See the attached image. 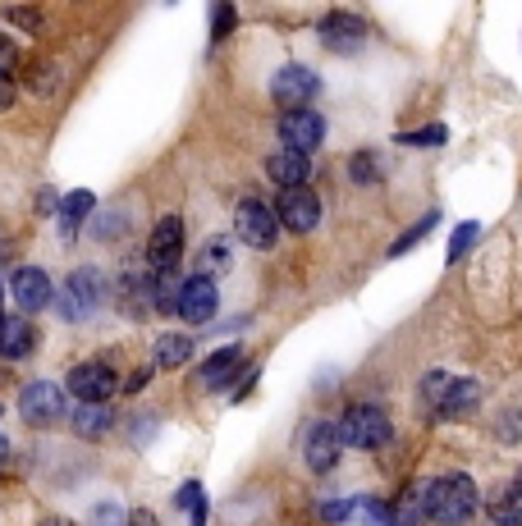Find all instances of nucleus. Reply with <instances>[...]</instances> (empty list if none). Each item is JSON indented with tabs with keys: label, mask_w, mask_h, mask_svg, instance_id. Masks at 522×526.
Segmentation results:
<instances>
[{
	"label": "nucleus",
	"mask_w": 522,
	"mask_h": 526,
	"mask_svg": "<svg viewBox=\"0 0 522 526\" xmlns=\"http://www.w3.org/2000/svg\"><path fill=\"white\" fill-rule=\"evenodd\" d=\"M477 504H481L477 481H472V476H463V472L435 476V481L426 485V522L463 526V522H472Z\"/></svg>",
	"instance_id": "1"
},
{
	"label": "nucleus",
	"mask_w": 522,
	"mask_h": 526,
	"mask_svg": "<svg viewBox=\"0 0 522 526\" xmlns=\"http://www.w3.org/2000/svg\"><path fill=\"white\" fill-rule=\"evenodd\" d=\"M339 440L353 449H381V444H390V417L371 403H353L339 417Z\"/></svg>",
	"instance_id": "2"
},
{
	"label": "nucleus",
	"mask_w": 522,
	"mask_h": 526,
	"mask_svg": "<svg viewBox=\"0 0 522 526\" xmlns=\"http://www.w3.org/2000/svg\"><path fill=\"white\" fill-rule=\"evenodd\" d=\"M106 302V280H101L92 266L74 270L65 280V298H60V312H65V321H83V316H92Z\"/></svg>",
	"instance_id": "3"
},
{
	"label": "nucleus",
	"mask_w": 522,
	"mask_h": 526,
	"mask_svg": "<svg viewBox=\"0 0 522 526\" xmlns=\"http://www.w3.org/2000/svg\"><path fill=\"white\" fill-rule=\"evenodd\" d=\"M234 234H239L248 247H271L275 234H280L275 206L261 202V197H248V202H239V211H234Z\"/></svg>",
	"instance_id": "4"
},
{
	"label": "nucleus",
	"mask_w": 522,
	"mask_h": 526,
	"mask_svg": "<svg viewBox=\"0 0 522 526\" xmlns=\"http://www.w3.org/2000/svg\"><path fill=\"white\" fill-rule=\"evenodd\" d=\"M321 92V78L312 74L307 65H289V69H280L275 74V83H271V97H275V106L289 115V110H307V101Z\"/></svg>",
	"instance_id": "5"
},
{
	"label": "nucleus",
	"mask_w": 522,
	"mask_h": 526,
	"mask_svg": "<svg viewBox=\"0 0 522 526\" xmlns=\"http://www.w3.org/2000/svg\"><path fill=\"white\" fill-rule=\"evenodd\" d=\"M19 412L28 426H51V421L65 417V394H60V385H51V380H33V385H23V394H19Z\"/></svg>",
	"instance_id": "6"
},
{
	"label": "nucleus",
	"mask_w": 522,
	"mask_h": 526,
	"mask_svg": "<svg viewBox=\"0 0 522 526\" xmlns=\"http://www.w3.org/2000/svg\"><path fill=\"white\" fill-rule=\"evenodd\" d=\"M326 138V119L316 115V110H289L280 115V142L284 151H298V156H312Z\"/></svg>",
	"instance_id": "7"
},
{
	"label": "nucleus",
	"mask_w": 522,
	"mask_h": 526,
	"mask_svg": "<svg viewBox=\"0 0 522 526\" xmlns=\"http://www.w3.org/2000/svg\"><path fill=\"white\" fill-rule=\"evenodd\" d=\"M179 257H184V220L165 215V220H156L152 238H147V266H152V275H161V270H174Z\"/></svg>",
	"instance_id": "8"
},
{
	"label": "nucleus",
	"mask_w": 522,
	"mask_h": 526,
	"mask_svg": "<svg viewBox=\"0 0 522 526\" xmlns=\"http://www.w3.org/2000/svg\"><path fill=\"white\" fill-rule=\"evenodd\" d=\"M275 220L294 234H312L316 220H321V202H316L312 188H284L280 202H275Z\"/></svg>",
	"instance_id": "9"
},
{
	"label": "nucleus",
	"mask_w": 522,
	"mask_h": 526,
	"mask_svg": "<svg viewBox=\"0 0 522 526\" xmlns=\"http://www.w3.org/2000/svg\"><path fill=\"white\" fill-rule=\"evenodd\" d=\"M69 394L78 398V403H106L110 394H115V371L101 362H83L69 371Z\"/></svg>",
	"instance_id": "10"
},
{
	"label": "nucleus",
	"mask_w": 522,
	"mask_h": 526,
	"mask_svg": "<svg viewBox=\"0 0 522 526\" xmlns=\"http://www.w3.org/2000/svg\"><path fill=\"white\" fill-rule=\"evenodd\" d=\"M216 280H207V275H193V280H184V293H179V316H184L188 325H207L211 316H216Z\"/></svg>",
	"instance_id": "11"
},
{
	"label": "nucleus",
	"mask_w": 522,
	"mask_h": 526,
	"mask_svg": "<svg viewBox=\"0 0 522 526\" xmlns=\"http://www.w3.org/2000/svg\"><path fill=\"white\" fill-rule=\"evenodd\" d=\"M321 37H326L330 51L353 55V51H362V42H367V23H362L358 14L335 10V14H326V19H321Z\"/></svg>",
	"instance_id": "12"
},
{
	"label": "nucleus",
	"mask_w": 522,
	"mask_h": 526,
	"mask_svg": "<svg viewBox=\"0 0 522 526\" xmlns=\"http://www.w3.org/2000/svg\"><path fill=\"white\" fill-rule=\"evenodd\" d=\"M10 293H14V302H19L23 312H42V307H51V302H55L51 280H46V270H37V266L14 270Z\"/></svg>",
	"instance_id": "13"
},
{
	"label": "nucleus",
	"mask_w": 522,
	"mask_h": 526,
	"mask_svg": "<svg viewBox=\"0 0 522 526\" xmlns=\"http://www.w3.org/2000/svg\"><path fill=\"white\" fill-rule=\"evenodd\" d=\"M303 453H307V467H312V472H335L339 453H344V440H339V426H330V421L312 426V430H307Z\"/></svg>",
	"instance_id": "14"
},
{
	"label": "nucleus",
	"mask_w": 522,
	"mask_h": 526,
	"mask_svg": "<svg viewBox=\"0 0 522 526\" xmlns=\"http://www.w3.org/2000/svg\"><path fill=\"white\" fill-rule=\"evenodd\" d=\"M266 174H271L280 188H307L312 179V156H298V151H275L271 161H266Z\"/></svg>",
	"instance_id": "15"
},
{
	"label": "nucleus",
	"mask_w": 522,
	"mask_h": 526,
	"mask_svg": "<svg viewBox=\"0 0 522 526\" xmlns=\"http://www.w3.org/2000/svg\"><path fill=\"white\" fill-rule=\"evenodd\" d=\"M33 344H37V334L23 316H0V357L19 362V357L33 353Z\"/></svg>",
	"instance_id": "16"
},
{
	"label": "nucleus",
	"mask_w": 522,
	"mask_h": 526,
	"mask_svg": "<svg viewBox=\"0 0 522 526\" xmlns=\"http://www.w3.org/2000/svg\"><path fill=\"white\" fill-rule=\"evenodd\" d=\"M110 426H115V417H110L106 403H78V412H74V430L83 435V440H101V435H106Z\"/></svg>",
	"instance_id": "17"
},
{
	"label": "nucleus",
	"mask_w": 522,
	"mask_h": 526,
	"mask_svg": "<svg viewBox=\"0 0 522 526\" xmlns=\"http://www.w3.org/2000/svg\"><path fill=\"white\" fill-rule=\"evenodd\" d=\"M239 366H243V353H239V348H225V353H216L207 366H202V385H207V389H225L229 380L239 376Z\"/></svg>",
	"instance_id": "18"
},
{
	"label": "nucleus",
	"mask_w": 522,
	"mask_h": 526,
	"mask_svg": "<svg viewBox=\"0 0 522 526\" xmlns=\"http://www.w3.org/2000/svg\"><path fill=\"white\" fill-rule=\"evenodd\" d=\"M477 403H481V385H477V380H454L449 394H445V403H440V417H468Z\"/></svg>",
	"instance_id": "19"
},
{
	"label": "nucleus",
	"mask_w": 522,
	"mask_h": 526,
	"mask_svg": "<svg viewBox=\"0 0 522 526\" xmlns=\"http://www.w3.org/2000/svg\"><path fill=\"white\" fill-rule=\"evenodd\" d=\"M179 293H184L179 270H161V275H152V307H156V312H174V316H179Z\"/></svg>",
	"instance_id": "20"
},
{
	"label": "nucleus",
	"mask_w": 522,
	"mask_h": 526,
	"mask_svg": "<svg viewBox=\"0 0 522 526\" xmlns=\"http://www.w3.org/2000/svg\"><path fill=\"white\" fill-rule=\"evenodd\" d=\"M390 526H422L426 522V494L417 490H403L399 499L390 504V517H385Z\"/></svg>",
	"instance_id": "21"
},
{
	"label": "nucleus",
	"mask_w": 522,
	"mask_h": 526,
	"mask_svg": "<svg viewBox=\"0 0 522 526\" xmlns=\"http://www.w3.org/2000/svg\"><path fill=\"white\" fill-rule=\"evenodd\" d=\"M188 357H193V339L188 334H161L156 339V366H188Z\"/></svg>",
	"instance_id": "22"
},
{
	"label": "nucleus",
	"mask_w": 522,
	"mask_h": 526,
	"mask_svg": "<svg viewBox=\"0 0 522 526\" xmlns=\"http://www.w3.org/2000/svg\"><path fill=\"white\" fill-rule=\"evenodd\" d=\"M92 206H97V197L87 193V188H83V193H69L65 202H60V229H65V238L83 225L87 215H92Z\"/></svg>",
	"instance_id": "23"
},
{
	"label": "nucleus",
	"mask_w": 522,
	"mask_h": 526,
	"mask_svg": "<svg viewBox=\"0 0 522 526\" xmlns=\"http://www.w3.org/2000/svg\"><path fill=\"white\" fill-rule=\"evenodd\" d=\"M229 261H234V247L225 243V238H211L207 247H202V275H216V270H229Z\"/></svg>",
	"instance_id": "24"
},
{
	"label": "nucleus",
	"mask_w": 522,
	"mask_h": 526,
	"mask_svg": "<svg viewBox=\"0 0 522 526\" xmlns=\"http://www.w3.org/2000/svg\"><path fill=\"white\" fill-rule=\"evenodd\" d=\"M481 238V225L477 220H468V225H458L454 229V238H449V261H458V257H468V247Z\"/></svg>",
	"instance_id": "25"
},
{
	"label": "nucleus",
	"mask_w": 522,
	"mask_h": 526,
	"mask_svg": "<svg viewBox=\"0 0 522 526\" xmlns=\"http://www.w3.org/2000/svg\"><path fill=\"white\" fill-rule=\"evenodd\" d=\"M449 385H454V380H449V376H440V371H435V376H426V380H422V403H426V408H431V412H440V403H445Z\"/></svg>",
	"instance_id": "26"
},
{
	"label": "nucleus",
	"mask_w": 522,
	"mask_h": 526,
	"mask_svg": "<svg viewBox=\"0 0 522 526\" xmlns=\"http://www.w3.org/2000/svg\"><path fill=\"white\" fill-rule=\"evenodd\" d=\"M445 142V124H431V129L417 133H399V147H440Z\"/></svg>",
	"instance_id": "27"
},
{
	"label": "nucleus",
	"mask_w": 522,
	"mask_h": 526,
	"mask_svg": "<svg viewBox=\"0 0 522 526\" xmlns=\"http://www.w3.org/2000/svg\"><path fill=\"white\" fill-rule=\"evenodd\" d=\"M348 170H353V183H376L381 179V165H376V156H367V151H358Z\"/></svg>",
	"instance_id": "28"
},
{
	"label": "nucleus",
	"mask_w": 522,
	"mask_h": 526,
	"mask_svg": "<svg viewBox=\"0 0 522 526\" xmlns=\"http://www.w3.org/2000/svg\"><path fill=\"white\" fill-rule=\"evenodd\" d=\"M435 220H440V215H426V220H422V225L413 229V234H403L399 243H394V252H390V257H403V252H408V247H413V243H422V238H426V234H431V229H435Z\"/></svg>",
	"instance_id": "29"
},
{
	"label": "nucleus",
	"mask_w": 522,
	"mask_h": 526,
	"mask_svg": "<svg viewBox=\"0 0 522 526\" xmlns=\"http://www.w3.org/2000/svg\"><path fill=\"white\" fill-rule=\"evenodd\" d=\"M495 517H500V526H522V490H518V494H509V499L500 504V513H495Z\"/></svg>",
	"instance_id": "30"
},
{
	"label": "nucleus",
	"mask_w": 522,
	"mask_h": 526,
	"mask_svg": "<svg viewBox=\"0 0 522 526\" xmlns=\"http://www.w3.org/2000/svg\"><path fill=\"white\" fill-rule=\"evenodd\" d=\"M92 522L97 526H124V508L120 504H101V508H92Z\"/></svg>",
	"instance_id": "31"
},
{
	"label": "nucleus",
	"mask_w": 522,
	"mask_h": 526,
	"mask_svg": "<svg viewBox=\"0 0 522 526\" xmlns=\"http://www.w3.org/2000/svg\"><path fill=\"white\" fill-rule=\"evenodd\" d=\"M14 65H19V46L0 33V74H14Z\"/></svg>",
	"instance_id": "32"
},
{
	"label": "nucleus",
	"mask_w": 522,
	"mask_h": 526,
	"mask_svg": "<svg viewBox=\"0 0 522 526\" xmlns=\"http://www.w3.org/2000/svg\"><path fill=\"white\" fill-rule=\"evenodd\" d=\"M124 234V215H101V225H97V238H120Z\"/></svg>",
	"instance_id": "33"
},
{
	"label": "nucleus",
	"mask_w": 522,
	"mask_h": 526,
	"mask_svg": "<svg viewBox=\"0 0 522 526\" xmlns=\"http://www.w3.org/2000/svg\"><path fill=\"white\" fill-rule=\"evenodd\" d=\"M229 28H234V10H229V5H220V10H216V28H211V42H220Z\"/></svg>",
	"instance_id": "34"
},
{
	"label": "nucleus",
	"mask_w": 522,
	"mask_h": 526,
	"mask_svg": "<svg viewBox=\"0 0 522 526\" xmlns=\"http://www.w3.org/2000/svg\"><path fill=\"white\" fill-rule=\"evenodd\" d=\"M10 101H14V78L0 74V110H10Z\"/></svg>",
	"instance_id": "35"
},
{
	"label": "nucleus",
	"mask_w": 522,
	"mask_h": 526,
	"mask_svg": "<svg viewBox=\"0 0 522 526\" xmlns=\"http://www.w3.org/2000/svg\"><path fill=\"white\" fill-rule=\"evenodd\" d=\"M321 517H326V522H344V517H348V504H326V513H321Z\"/></svg>",
	"instance_id": "36"
},
{
	"label": "nucleus",
	"mask_w": 522,
	"mask_h": 526,
	"mask_svg": "<svg viewBox=\"0 0 522 526\" xmlns=\"http://www.w3.org/2000/svg\"><path fill=\"white\" fill-rule=\"evenodd\" d=\"M5 462H10V440L0 435V467H5Z\"/></svg>",
	"instance_id": "37"
},
{
	"label": "nucleus",
	"mask_w": 522,
	"mask_h": 526,
	"mask_svg": "<svg viewBox=\"0 0 522 526\" xmlns=\"http://www.w3.org/2000/svg\"><path fill=\"white\" fill-rule=\"evenodd\" d=\"M518 490H522V472H518Z\"/></svg>",
	"instance_id": "38"
},
{
	"label": "nucleus",
	"mask_w": 522,
	"mask_h": 526,
	"mask_svg": "<svg viewBox=\"0 0 522 526\" xmlns=\"http://www.w3.org/2000/svg\"><path fill=\"white\" fill-rule=\"evenodd\" d=\"M0 417H5V408H0Z\"/></svg>",
	"instance_id": "39"
},
{
	"label": "nucleus",
	"mask_w": 522,
	"mask_h": 526,
	"mask_svg": "<svg viewBox=\"0 0 522 526\" xmlns=\"http://www.w3.org/2000/svg\"><path fill=\"white\" fill-rule=\"evenodd\" d=\"M0 298H5V293H0Z\"/></svg>",
	"instance_id": "40"
},
{
	"label": "nucleus",
	"mask_w": 522,
	"mask_h": 526,
	"mask_svg": "<svg viewBox=\"0 0 522 526\" xmlns=\"http://www.w3.org/2000/svg\"><path fill=\"white\" fill-rule=\"evenodd\" d=\"M495 526H500V522H495Z\"/></svg>",
	"instance_id": "41"
}]
</instances>
